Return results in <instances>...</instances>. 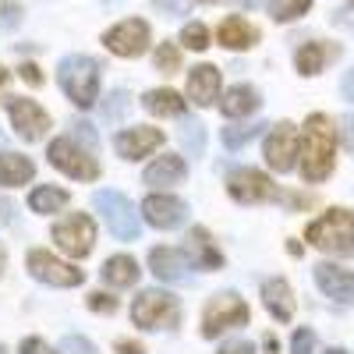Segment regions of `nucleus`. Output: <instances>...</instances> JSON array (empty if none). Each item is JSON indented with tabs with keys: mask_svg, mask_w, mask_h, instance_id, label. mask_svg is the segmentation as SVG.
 Segmentation results:
<instances>
[{
	"mask_svg": "<svg viewBox=\"0 0 354 354\" xmlns=\"http://www.w3.org/2000/svg\"><path fill=\"white\" fill-rule=\"evenodd\" d=\"M337 153V131L326 113H312L305 121L301 135V177L308 185H319L333 174V156Z\"/></svg>",
	"mask_w": 354,
	"mask_h": 354,
	"instance_id": "1",
	"label": "nucleus"
},
{
	"mask_svg": "<svg viewBox=\"0 0 354 354\" xmlns=\"http://www.w3.org/2000/svg\"><path fill=\"white\" fill-rule=\"evenodd\" d=\"M57 82H61L64 96L82 110H88L100 100V64L93 57H82V53L64 57L61 68H57Z\"/></svg>",
	"mask_w": 354,
	"mask_h": 354,
	"instance_id": "2",
	"label": "nucleus"
},
{
	"mask_svg": "<svg viewBox=\"0 0 354 354\" xmlns=\"http://www.w3.org/2000/svg\"><path fill=\"white\" fill-rule=\"evenodd\" d=\"M305 238L319 252L351 259L354 255V213L351 209H330L326 216H319L315 223H308Z\"/></svg>",
	"mask_w": 354,
	"mask_h": 354,
	"instance_id": "3",
	"label": "nucleus"
},
{
	"mask_svg": "<svg viewBox=\"0 0 354 354\" xmlns=\"http://www.w3.org/2000/svg\"><path fill=\"white\" fill-rule=\"evenodd\" d=\"M177 319H181V308L167 290H142L131 305V322L142 330H174Z\"/></svg>",
	"mask_w": 354,
	"mask_h": 354,
	"instance_id": "4",
	"label": "nucleus"
},
{
	"mask_svg": "<svg viewBox=\"0 0 354 354\" xmlns=\"http://www.w3.org/2000/svg\"><path fill=\"white\" fill-rule=\"evenodd\" d=\"M248 319H252V308L238 298L234 290H223L216 294V298L205 305L202 312V337H220L227 330H238V326H248Z\"/></svg>",
	"mask_w": 354,
	"mask_h": 354,
	"instance_id": "5",
	"label": "nucleus"
},
{
	"mask_svg": "<svg viewBox=\"0 0 354 354\" xmlns=\"http://www.w3.org/2000/svg\"><path fill=\"white\" fill-rule=\"evenodd\" d=\"M93 202H96V209L103 213V220H106L113 238H121V241H135L138 238V230H142L138 213H135V205L121 192H110V188L106 192H96Z\"/></svg>",
	"mask_w": 354,
	"mask_h": 354,
	"instance_id": "6",
	"label": "nucleus"
},
{
	"mask_svg": "<svg viewBox=\"0 0 354 354\" xmlns=\"http://www.w3.org/2000/svg\"><path fill=\"white\" fill-rule=\"evenodd\" d=\"M53 241H57V248H61L64 255L85 259L88 252H93L96 227H93V220H88L85 213H71L61 223H53Z\"/></svg>",
	"mask_w": 354,
	"mask_h": 354,
	"instance_id": "7",
	"label": "nucleus"
},
{
	"mask_svg": "<svg viewBox=\"0 0 354 354\" xmlns=\"http://www.w3.org/2000/svg\"><path fill=\"white\" fill-rule=\"evenodd\" d=\"M46 156H50V163L57 170H64L68 177H78V181H96L100 177V163L93 160V153L78 149L71 138H53Z\"/></svg>",
	"mask_w": 354,
	"mask_h": 354,
	"instance_id": "8",
	"label": "nucleus"
},
{
	"mask_svg": "<svg viewBox=\"0 0 354 354\" xmlns=\"http://www.w3.org/2000/svg\"><path fill=\"white\" fill-rule=\"evenodd\" d=\"M298 156H301L298 128H294L290 121H280L270 135H266V163H270L277 174H287V170H294Z\"/></svg>",
	"mask_w": 354,
	"mask_h": 354,
	"instance_id": "9",
	"label": "nucleus"
},
{
	"mask_svg": "<svg viewBox=\"0 0 354 354\" xmlns=\"http://www.w3.org/2000/svg\"><path fill=\"white\" fill-rule=\"evenodd\" d=\"M227 192H230L234 202H241V205H255V202H273V198H280L277 185H273L262 170H252V167L234 170V174L227 177Z\"/></svg>",
	"mask_w": 354,
	"mask_h": 354,
	"instance_id": "10",
	"label": "nucleus"
},
{
	"mask_svg": "<svg viewBox=\"0 0 354 354\" xmlns=\"http://www.w3.org/2000/svg\"><path fill=\"white\" fill-rule=\"evenodd\" d=\"M28 273H32L36 280L50 283V287H78L85 280V273L78 270V266L64 262V259H57L50 252H28Z\"/></svg>",
	"mask_w": 354,
	"mask_h": 354,
	"instance_id": "11",
	"label": "nucleus"
},
{
	"mask_svg": "<svg viewBox=\"0 0 354 354\" xmlns=\"http://www.w3.org/2000/svg\"><path fill=\"white\" fill-rule=\"evenodd\" d=\"M103 43L117 57H142L145 50H149V25H145L142 18H128L121 25H113L103 36Z\"/></svg>",
	"mask_w": 354,
	"mask_h": 354,
	"instance_id": "12",
	"label": "nucleus"
},
{
	"mask_svg": "<svg viewBox=\"0 0 354 354\" xmlns=\"http://www.w3.org/2000/svg\"><path fill=\"white\" fill-rule=\"evenodd\" d=\"M8 113H11L15 135L25 138V142H39V138L50 131V113H46L39 103H32V100H11Z\"/></svg>",
	"mask_w": 354,
	"mask_h": 354,
	"instance_id": "13",
	"label": "nucleus"
},
{
	"mask_svg": "<svg viewBox=\"0 0 354 354\" xmlns=\"http://www.w3.org/2000/svg\"><path fill=\"white\" fill-rule=\"evenodd\" d=\"M315 283H319V290L326 294L330 301H337V305H354V273L344 270V266L319 262V266H315Z\"/></svg>",
	"mask_w": 354,
	"mask_h": 354,
	"instance_id": "14",
	"label": "nucleus"
},
{
	"mask_svg": "<svg viewBox=\"0 0 354 354\" xmlns=\"http://www.w3.org/2000/svg\"><path fill=\"white\" fill-rule=\"evenodd\" d=\"M185 213H188V205L181 198H174V195H149L142 202V216L149 227L156 230H174V227H181L185 223Z\"/></svg>",
	"mask_w": 354,
	"mask_h": 354,
	"instance_id": "15",
	"label": "nucleus"
},
{
	"mask_svg": "<svg viewBox=\"0 0 354 354\" xmlns=\"http://www.w3.org/2000/svg\"><path fill=\"white\" fill-rule=\"evenodd\" d=\"M113 145H117V153H121L124 160H142V156H149V153H156L160 145H163V131L160 128H131V131H121L113 138Z\"/></svg>",
	"mask_w": 354,
	"mask_h": 354,
	"instance_id": "16",
	"label": "nucleus"
},
{
	"mask_svg": "<svg viewBox=\"0 0 354 354\" xmlns=\"http://www.w3.org/2000/svg\"><path fill=\"white\" fill-rule=\"evenodd\" d=\"M149 266H153V273L160 277V280H167V283H185L192 273V262H188V255L185 252H177V248H153V255H149Z\"/></svg>",
	"mask_w": 354,
	"mask_h": 354,
	"instance_id": "17",
	"label": "nucleus"
},
{
	"mask_svg": "<svg viewBox=\"0 0 354 354\" xmlns=\"http://www.w3.org/2000/svg\"><path fill=\"white\" fill-rule=\"evenodd\" d=\"M216 39H220V46H227V50H252V46L259 43V28H255L252 21L238 18V15H230V18L220 21Z\"/></svg>",
	"mask_w": 354,
	"mask_h": 354,
	"instance_id": "18",
	"label": "nucleus"
},
{
	"mask_svg": "<svg viewBox=\"0 0 354 354\" xmlns=\"http://www.w3.org/2000/svg\"><path fill=\"white\" fill-rule=\"evenodd\" d=\"M188 96L198 106H213L216 96H220V68H213V64L192 68V75H188Z\"/></svg>",
	"mask_w": 354,
	"mask_h": 354,
	"instance_id": "19",
	"label": "nucleus"
},
{
	"mask_svg": "<svg viewBox=\"0 0 354 354\" xmlns=\"http://www.w3.org/2000/svg\"><path fill=\"white\" fill-rule=\"evenodd\" d=\"M188 255H192V262L198 266V270H220L223 266V255L213 245V238H209L205 227H192L188 230Z\"/></svg>",
	"mask_w": 354,
	"mask_h": 354,
	"instance_id": "20",
	"label": "nucleus"
},
{
	"mask_svg": "<svg viewBox=\"0 0 354 354\" xmlns=\"http://www.w3.org/2000/svg\"><path fill=\"white\" fill-rule=\"evenodd\" d=\"M262 301H266V308H270V315L277 319V322H290L294 319V294H290V287H287V280H266L262 283Z\"/></svg>",
	"mask_w": 354,
	"mask_h": 354,
	"instance_id": "21",
	"label": "nucleus"
},
{
	"mask_svg": "<svg viewBox=\"0 0 354 354\" xmlns=\"http://www.w3.org/2000/svg\"><path fill=\"white\" fill-rule=\"evenodd\" d=\"M333 57H340V46H330V43H305L298 53H294V64H298L301 75H319L322 68H326Z\"/></svg>",
	"mask_w": 354,
	"mask_h": 354,
	"instance_id": "22",
	"label": "nucleus"
},
{
	"mask_svg": "<svg viewBox=\"0 0 354 354\" xmlns=\"http://www.w3.org/2000/svg\"><path fill=\"white\" fill-rule=\"evenodd\" d=\"M185 160L181 156H160L156 163L145 167V185H153V188H167V185H181L185 181Z\"/></svg>",
	"mask_w": 354,
	"mask_h": 354,
	"instance_id": "23",
	"label": "nucleus"
},
{
	"mask_svg": "<svg viewBox=\"0 0 354 354\" xmlns=\"http://www.w3.org/2000/svg\"><path fill=\"white\" fill-rule=\"evenodd\" d=\"M259 93L252 85H234V88H227V96L220 100V113L223 117H248V113H255L259 110Z\"/></svg>",
	"mask_w": 354,
	"mask_h": 354,
	"instance_id": "24",
	"label": "nucleus"
},
{
	"mask_svg": "<svg viewBox=\"0 0 354 354\" xmlns=\"http://www.w3.org/2000/svg\"><path fill=\"white\" fill-rule=\"evenodd\" d=\"M103 280L110 283V287H131V283H138V262L131 259V255H110L106 262H103Z\"/></svg>",
	"mask_w": 354,
	"mask_h": 354,
	"instance_id": "25",
	"label": "nucleus"
},
{
	"mask_svg": "<svg viewBox=\"0 0 354 354\" xmlns=\"http://www.w3.org/2000/svg\"><path fill=\"white\" fill-rule=\"evenodd\" d=\"M32 160L28 156H18V153H0V185H8V188H18L25 181H32Z\"/></svg>",
	"mask_w": 354,
	"mask_h": 354,
	"instance_id": "26",
	"label": "nucleus"
},
{
	"mask_svg": "<svg viewBox=\"0 0 354 354\" xmlns=\"http://www.w3.org/2000/svg\"><path fill=\"white\" fill-rule=\"evenodd\" d=\"M142 106L156 117H181L185 113V100L177 96L174 88H153V93H145Z\"/></svg>",
	"mask_w": 354,
	"mask_h": 354,
	"instance_id": "27",
	"label": "nucleus"
},
{
	"mask_svg": "<svg viewBox=\"0 0 354 354\" xmlns=\"http://www.w3.org/2000/svg\"><path fill=\"white\" fill-rule=\"evenodd\" d=\"M64 205H68V192L64 188L43 185V188H36L32 195H28V209L32 213H61Z\"/></svg>",
	"mask_w": 354,
	"mask_h": 354,
	"instance_id": "28",
	"label": "nucleus"
},
{
	"mask_svg": "<svg viewBox=\"0 0 354 354\" xmlns=\"http://www.w3.org/2000/svg\"><path fill=\"white\" fill-rule=\"evenodd\" d=\"M308 8H312V0H270L273 21H294V18L308 15Z\"/></svg>",
	"mask_w": 354,
	"mask_h": 354,
	"instance_id": "29",
	"label": "nucleus"
},
{
	"mask_svg": "<svg viewBox=\"0 0 354 354\" xmlns=\"http://www.w3.org/2000/svg\"><path fill=\"white\" fill-rule=\"evenodd\" d=\"M259 131H262V124H234V128H223V145H227V149H241V145L252 142Z\"/></svg>",
	"mask_w": 354,
	"mask_h": 354,
	"instance_id": "30",
	"label": "nucleus"
},
{
	"mask_svg": "<svg viewBox=\"0 0 354 354\" xmlns=\"http://www.w3.org/2000/svg\"><path fill=\"white\" fill-rule=\"evenodd\" d=\"M156 68H160L163 75L181 71V50H177L174 43H160V46H156Z\"/></svg>",
	"mask_w": 354,
	"mask_h": 354,
	"instance_id": "31",
	"label": "nucleus"
},
{
	"mask_svg": "<svg viewBox=\"0 0 354 354\" xmlns=\"http://www.w3.org/2000/svg\"><path fill=\"white\" fill-rule=\"evenodd\" d=\"M181 43L188 46V50H205L209 46V28H205L202 21H192V25H185V32H181Z\"/></svg>",
	"mask_w": 354,
	"mask_h": 354,
	"instance_id": "32",
	"label": "nucleus"
},
{
	"mask_svg": "<svg viewBox=\"0 0 354 354\" xmlns=\"http://www.w3.org/2000/svg\"><path fill=\"white\" fill-rule=\"evenodd\" d=\"M290 351L294 354H312L315 351V333L312 330H298V333H294V340H290Z\"/></svg>",
	"mask_w": 354,
	"mask_h": 354,
	"instance_id": "33",
	"label": "nucleus"
},
{
	"mask_svg": "<svg viewBox=\"0 0 354 354\" xmlns=\"http://www.w3.org/2000/svg\"><path fill=\"white\" fill-rule=\"evenodd\" d=\"M181 138H185V145L198 156L202 153V124L198 121H192V124H185V131H181Z\"/></svg>",
	"mask_w": 354,
	"mask_h": 354,
	"instance_id": "34",
	"label": "nucleus"
},
{
	"mask_svg": "<svg viewBox=\"0 0 354 354\" xmlns=\"http://www.w3.org/2000/svg\"><path fill=\"white\" fill-rule=\"evenodd\" d=\"M88 308L93 312H117V298H110V294H103V290H96V294H88Z\"/></svg>",
	"mask_w": 354,
	"mask_h": 354,
	"instance_id": "35",
	"label": "nucleus"
},
{
	"mask_svg": "<svg viewBox=\"0 0 354 354\" xmlns=\"http://www.w3.org/2000/svg\"><path fill=\"white\" fill-rule=\"evenodd\" d=\"M156 8H163V15H188L192 0H153Z\"/></svg>",
	"mask_w": 354,
	"mask_h": 354,
	"instance_id": "36",
	"label": "nucleus"
},
{
	"mask_svg": "<svg viewBox=\"0 0 354 354\" xmlns=\"http://www.w3.org/2000/svg\"><path fill=\"white\" fill-rule=\"evenodd\" d=\"M21 354H57V351L39 337H28V340H21Z\"/></svg>",
	"mask_w": 354,
	"mask_h": 354,
	"instance_id": "37",
	"label": "nucleus"
},
{
	"mask_svg": "<svg viewBox=\"0 0 354 354\" xmlns=\"http://www.w3.org/2000/svg\"><path fill=\"white\" fill-rule=\"evenodd\" d=\"M64 351L68 354H96L93 344H88L85 337H64Z\"/></svg>",
	"mask_w": 354,
	"mask_h": 354,
	"instance_id": "38",
	"label": "nucleus"
},
{
	"mask_svg": "<svg viewBox=\"0 0 354 354\" xmlns=\"http://www.w3.org/2000/svg\"><path fill=\"white\" fill-rule=\"evenodd\" d=\"M220 354H255V347L248 340H230V344L220 347Z\"/></svg>",
	"mask_w": 354,
	"mask_h": 354,
	"instance_id": "39",
	"label": "nucleus"
},
{
	"mask_svg": "<svg viewBox=\"0 0 354 354\" xmlns=\"http://www.w3.org/2000/svg\"><path fill=\"white\" fill-rule=\"evenodd\" d=\"M333 21H337V25H344V28H351V32H354V4H351V8H340V11L333 15Z\"/></svg>",
	"mask_w": 354,
	"mask_h": 354,
	"instance_id": "40",
	"label": "nucleus"
},
{
	"mask_svg": "<svg viewBox=\"0 0 354 354\" xmlns=\"http://www.w3.org/2000/svg\"><path fill=\"white\" fill-rule=\"evenodd\" d=\"M340 135H344V145H347V149L354 153V117H344V121H340Z\"/></svg>",
	"mask_w": 354,
	"mask_h": 354,
	"instance_id": "41",
	"label": "nucleus"
},
{
	"mask_svg": "<svg viewBox=\"0 0 354 354\" xmlns=\"http://www.w3.org/2000/svg\"><path fill=\"white\" fill-rule=\"evenodd\" d=\"M21 78H25L28 85H43V75H39L36 64H21Z\"/></svg>",
	"mask_w": 354,
	"mask_h": 354,
	"instance_id": "42",
	"label": "nucleus"
},
{
	"mask_svg": "<svg viewBox=\"0 0 354 354\" xmlns=\"http://www.w3.org/2000/svg\"><path fill=\"white\" fill-rule=\"evenodd\" d=\"M340 88H344V96H347V100L354 103V68H351V71L344 75V85H340Z\"/></svg>",
	"mask_w": 354,
	"mask_h": 354,
	"instance_id": "43",
	"label": "nucleus"
},
{
	"mask_svg": "<svg viewBox=\"0 0 354 354\" xmlns=\"http://www.w3.org/2000/svg\"><path fill=\"white\" fill-rule=\"evenodd\" d=\"M117 351H121V354H142V344H131V340H117Z\"/></svg>",
	"mask_w": 354,
	"mask_h": 354,
	"instance_id": "44",
	"label": "nucleus"
},
{
	"mask_svg": "<svg viewBox=\"0 0 354 354\" xmlns=\"http://www.w3.org/2000/svg\"><path fill=\"white\" fill-rule=\"evenodd\" d=\"M262 344H266V354H280V344H277V337H266Z\"/></svg>",
	"mask_w": 354,
	"mask_h": 354,
	"instance_id": "45",
	"label": "nucleus"
},
{
	"mask_svg": "<svg viewBox=\"0 0 354 354\" xmlns=\"http://www.w3.org/2000/svg\"><path fill=\"white\" fill-rule=\"evenodd\" d=\"M234 4H241V8H259V4H270V0H234Z\"/></svg>",
	"mask_w": 354,
	"mask_h": 354,
	"instance_id": "46",
	"label": "nucleus"
},
{
	"mask_svg": "<svg viewBox=\"0 0 354 354\" xmlns=\"http://www.w3.org/2000/svg\"><path fill=\"white\" fill-rule=\"evenodd\" d=\"M4 88H8V71L0 68V96H4Z\"/></svg>",
	"mask_w": 354,
	"mask_h": 354,
	"instance_id": "47",
	"label": "nucleus"
},
{
	"mask_svg": "<svg viewBox=\"0 0 354 354\" xmlns=\"http://www.w3.org/2000/svg\"><path fill=\"white\" fill-rule=\"evenodd\" d=\"M0 273H4V248H0Z\"/></svg>",
	"mask_w": 354,
	"mask_h": 354,
	"instance_id": "48",
	"label": "nucleus"
},
{
	"mask_svg": "<svg viewBox=\"0 0 354 354\" xmlns=\"http://www.w3.org/2000/svg\"><path fill=\"white\" fill-rule=\"evenodd\" d=\"M326 354H344V351H340V347H330V351H326Z\"/></svg>",
	"mask_w": 354,
	"mask_h": 354,
	"instance_id": "49",
	"label": "nucleus"
},
{
	"mask_svg": "<svg viewBox=\"0 0 354 354\" xmlns=\"http://www.w3.org/2000/svg\"><path fill=\"white\" fill-rule=\"evenodd\" d=\"M198 4H220V0H198Z\"/></svg>",
	"mask_w": 354,
	"mask_h": 354,
	"instance_id": "50",
	"label": "nucleus"
}]
</instances>
